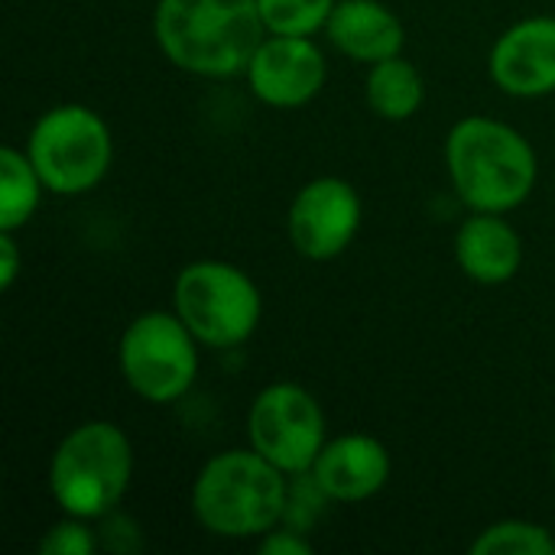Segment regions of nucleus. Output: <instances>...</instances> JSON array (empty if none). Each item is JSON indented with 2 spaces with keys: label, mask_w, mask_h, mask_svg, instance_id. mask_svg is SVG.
Listing matches in <instances>:
<instances>
[{
  "label": "nucleus",
  "mask_w": 555,
  "mask_h": 555,
  "mask_svg": "<svg viewBox=\"0 0 555 555\" xmlns=\"http://www.w3.org/2000/svg\"><path fill=\"white\" fill-rule=\"evenodd\" d=\"M159 52L198 78H234L267 36L257 0H156Z\"/></svg>",
  "instance_id": "obj_1"
},
{
  "label": "nucleus",
  "mask_w": 555,
  "mask_h": 555,
  "mask_svg": "<svg viewBox=\"0 0 555 555\" xmlns=\"http://www.w3.org/2000/svg\"><path fill=\"white\" fill-rule=\"evenodd\" d=\"M452 189L472 211L507 215L520 208L540 179L533 143L511 124L472 114L446 137Z\"/></svg>",
  "instance_id": "obj_2"
},
{
  "label": "nucleus",
  "mask_w": 555,
  "mask_h": 555,
  "mask_svg": "<svg viewBox=\"0 0 555 555\" xmlns=\"http://www.w3.org/2000/svg\"><path fill=\"white\" fill-rule=\"evenodd\" d=\"M289 475L254 449L211 455L192 481V517L221 540H260L283 524Z\"/></svg>",
  "instance_id": "obj_3"
},
{
  "label": "nucleus",
  "mask_w": 555,
  "mask_h": 555,
  "mask_svg": "<svg viewBox=\"0 0 555 555\" xmlns=\"http://www.w3.org/2000/svg\"><path fill=\"white\" fill-rule=\"evenodd\" d=\"M133 478L130 436L107 420H88L65 433L49 462V494L62 514L104 520L120 507Z\"/></svg>",
  "instance_id": "obj_4"
},
{
  "label": "nucleus",
  "mask_w": 555,
  "mask_h": 555,
  "mask_svg": "<svg viewBox=\"0 0 555 555\" xmlns=\"http://www.w3.org/2000/svg\"><path fill=\"white\" fill-rule=\"evenodd\" d=\"M172 309L202 348H237L254 338L263 319L260 286L228 260H192L176 273Z\"/></svg>",
  "instance_id": "obj_5"
},
{
  "label": "nucleus",
  "mask_w": 555,
  "mask_h": 555,
  "mask_svg": "<svg viewBox=\"0 0 555 555\" xmlns=\"http://www.w3.org/2000/svg\"><path fill=\"white\" fill-rule=\"evenodd\" d=\"M26 153L46 182V192L68 198L104 182L114 163V137L94 107L55 104L36 117Z\"/></svg>",
  "instance_id": "obj_6"
},
{
  "label": "nucleus",
  "mask_w": 555,
  "mask_h": 555,
  "mask_svg": "<svg viewBox=\"0 0 555 555\" xmlns=\"http://www.w3.org/2000/svg\"><path fill=\"white\" fill-rule=\"evenodd\" d=\"M202 341L172 312L137 315L117 341V367L124 384L153 406L182 400L198 377Z\"/></svg>",
  "instance_id": "obj_7"
},
{
  "label": "nucleus",
  "mask_w": 555,
  "mask_h": 555,
  "mask_svg": "<svg viewBox=\"0 0 555 555\" xmlns=\"http://www.w3.org/2000/svg\"><path fill=\"white\" fill-rule=\"evenodd\" d=\"M247 442L283 475H306L328 442L325 413L306 387L270 384L247 410Z\"/></svg>",
  "instance_id": "obj_8"
},
{
  "label": "nucleus",
  "mask_w": 555,
  "mask_h": 555,
  "mask_svg": "<svg viewBox=\"0 0 555 555\" xmlns=\"http://www.w3.org/2000/svg\"><path fill=\"white\" fill-rule=\"evenodd\" d=\"M364 205L358 189L338 176H319L306 182L286 211V234L299 257L325 263L341 257L358 237Z\"/></svg>",
  "instance_id": "obj_9"
},
{
  "label": "nucleus",
  "mask_w": 555,
  "mask_h": 555,
  "mask_svg": "<svg viewBox=\"0 0 555 555\" xmlns=\"http://www.w3.org/2000/svg\"><path fill=\"white\" fill-rule=\"evenodd\" d=\"M244 78L260 104L293 111L319 98L328 78V62L325 52L312 42V36L267 33L257 52L250 55Z\"/></svg>",
  "instance_id": "obj_10"
},
{
  "label": "nucleus",
  "mask_w": 555,
  "mask_h": 555,
  "mask_svg": "<svg viewBox=\"0 0 555 555\" xmlns=\"http://www.w3.org/2000/svg\"><path fill=\"white\" fill-rule=\"evenodd\" d=\"M491 81L511 98H546L555 91V16H527L507 26L488 55Z\"/></svg>",
  "instance_id": "obj_11"
},
{
  "label": "nucleus",
  "mask_w": 555,
  "mask_h": 555,
  "mask_svg": "<svg viewBox=\"0 0 555 555\" xmlns=\"http://www.w3.org/2000/svg\"><path fill=\"white\" fill-rule=\"evenodd\" d=\"M393 462L380 439L367 433H345L328 439L312 465V478L335 504H361L380 494L390 481Z\"/></svg>",
  "instance_id": "obj_12"
},
{
  "label": "nucleus",
  "mask_w": 555,
  "mask_h": 555,
  "mask_svg": "<svg viewBox=\"0 0 555 555\" xmlns=\"http://www.w3.org/2000/svg\"><path fill=\"white\" fill-rule=\"evenodd\" d=\"M455 263L481 286L511 283L524 267V237L504 215L472 211L455 234Z\"/></svg>",
  "instance_id": "obj_13"
},
{
  "label": "nucleus",
  "mask_w": 555,
  "mask_h": 555,
  "mask_svg": "<svg viewBox=\"0 0 555 555\" xmlns=\"http://www.w3.org/2000/svg\"><path fill=\"white\" fill-rule=\"evenodd\" d=\"M328 42L351 62H384L403 52V20L384 0H338L328 23Z\"/></svg>",
  "instance_id": "obj_14"
},
{
  "label": "nucleus",
  "mask_w": 555,
  "mask_h": 555,
  "mask_svg": "<svg viewBox=\"0 0 555 555\" xmlns=\"http://www.w3.org/2000/svg\"><path fill=\"white\" fill-rule=\"evenodd\" d=\"M364 98H367V107L380 120L403 124L420 114V107L426 101V81H423L420 68L400 52V55H390L367 68Z\"/></svg>",
  "instance_id": "obj_15"
},
{
  "label": "nucleus",
  "mask_w": 555,
  "mask_h": 555,
  "mask_svg": "<svg viewBox=\"0 0 555 555\" xmlns=\"http://www.w3.org/2000/svg\"><path fill=\"white\" fill-rule=\"evenodd\" d=\"M46 182L39 179L33 159L20 146L0 150V231H20L33 221L42 202Z\"/></svg>",
  "instance_id": "obj_16"
},
{
  "label": "nucleus",
  "mask_w": 555,
  "mask_h": 555,
  "mask_svg": "<svg viewBox=\"0 0 555 555\" xmlns=\"http://www.w3.org/2000/svg\"><path fill=\"white\" fill-rule=\"evenodd\" d=\"M475 555H555V537L533 520H498L472 543Z\"/></svg>",
  "instance_id": "obj_17"
},
{
  "label": "nucleus",
  "mask_w": 555,
  "mask_h": 555,
  "mask_svg": "<svg viewBox=\"0 0 555 555\" xmlns=\"http://www.w3.org/2000/svg\"><path fill=\"white\" fill-rule=\"evenodd\" d=\"M338 0H257L267 33L276 36H312L325 29Z\"/></svg>",
  "instance_id": "obj_18"
},
{
  "label": "nucleus",
  "mask_w": 555,
  "mask_h": 555,
  "mask_svg": "<svg viewBox=\"0 0 555 555\" xmlns=\"http://www.w3.org/2000/svg\"><path fill=\"white\" fill-rule=\"evenodd\" d=\"M91 520L81 517H62L39 537V555H94L101 540L88 527Z\"/></svg>",
  "instance_id": "obj_19"
},
{
  "label": "nucleus",
  "mask_w": 555,
  "mask_h": 555,
  "mask_svg": "<svg viewBox=\"0 0 555 555\" xmlns=\"http://www.w3.org/2000/svg\"><path fill=\"white\" fill-rule=\"evenodd\" d=\"M257 553L263 555H309L312 553V540L306 537V530H296L289 524L273 527L270 533H263L257 540Z\"/></svg>",
  "instance_id": "obj_20"
},
{
  "label": "nucleus",
  "mask_w": 555,
  "mask_h": 555,
  "mask_svg": "<svg viewBox=\"0 0 555 555\" xmlns=\"http://www.w3.org/2000/svg\"><path fill=\"white\" fill-rule=\"evenodd\" d=\"M20 244L16 231H0V289H13L20 276Z\"/></svg>",
  "instance_id": "obj_21"
},
{
  "label": "nucleus",
  "mask_w": 555,
  "mask_h": 555,
  "mask_svg": "<svg viewBox=\"0 0 555 555\" xmlns=\"http://www.w3.org/2000/svg\"><path fill=\"white\" fill-rule=\"evenodd\" d=\"M553 465H555V455H553Z\"/></svg>",
  "instance_id": "obj_22"
}]
</instances>
